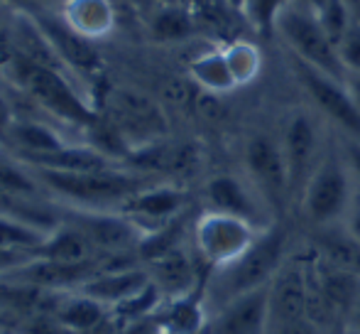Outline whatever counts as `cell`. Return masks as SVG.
Wrapping results in <instances>:
<instances>
[{
    "mask_svg": "<svg viewBox=\"0 0 360 334\" xmlns=\"http://www.w3.org/2000/svg\"><path fill=\"white\" fill-rule=\"evenodd\" d=\"M5 79L59 125L89 130L98 120L84 84L64 69L39 67L15 52L5 54Z\"/></svg>",
    "mask_w": 360,
    "mask_h": 334,
    "instance_id": "obj_1",
    "label": "cell"
},
{
    "mask_svg": "<svg viewBox=\"0 0 360 334\" xmlns=\"http://www.w3.org/2000/svg\"><path fill=\"white\" fill-rule=\"evenodd\" d=\"M30 170L34 172L42 190L54 202L67 204L69 209L120 211L130 197L152 182L145 180L143 172L125 170L120 165L96 172H57L39 170V167H30Z\"/></svg>",
    "mask_w": 360,
    "mask_h": 334,
    "instance_id": "obj_2",
    "label": "cell"
},
{
    "mask_svg": "<svg viewBox=\"0 0 360 334\" xmlns=\"http://www.w3.org/2000/svg\"><path fill=\"white\" fill-rule=\"evenodd\" d=\"M287 244L289 236L282 226L272 224L257 236V241L243 253L238 261L228 263L223 268L209 271L206 276V305L209 312L243 292L257 290V287L270 285L287 261Z\"/></svg>",
    "mask_w": 360,
    "mask_h": 334,
    "instance_id": "obj_3",
    "label": "cell"
},
{
    "mask_svg": "<svg viewBox=\"0 0 360 334\" xmlns=\"http://www.w3.org/2000/svg\"><path fill=\"white\" fill-rule=\"evenodd\" d=\"M358 194L356 180L343 160L338 143L326 150L316 172L299 194V206L309 224L316 229L341 226Z\"/></svg>",
    "mask_w": 360,
    "mask_h": 334,
    "instance_id": "obj_4",
    "label": "cell"
},
{
    "mask_svg": "<svg viewBox=\"0 0 360 334\" xmlns=\"http://www.w3.org/2000/svg\"><path fill=\"white\" fill-rule=\"evenodd\" d=\"M275 32L280 35V39L294 59L319 69V72L331 74L336 79H346L336 44L331 42V37L321 27L311 8H304V5L289 0L277 15Z\"/></svg>",
    "mask_w": 360,
    "mask_h": 334,
    "instance_id": "obj_5",
    "label": "cell"
},
{
    "mask_svg": "<svg viewBox=\"0 0 360 334\" xmlns=\"http://www.w3.org/2000/svg\"><path fill=\"white\" fill-rule=\"evenodd\" d=\"M280 143L287 165L289 199H299L328 150L323 140V118L314 109L289 111L280 130Z\"/></svg>",
    "mask_w": 360,
    "mask_h": 334,
    "instance_id": "obj_6",
    "label": "cell"
},
{
    "mask_svg": "<svg viewBox=\"0 0 360 334\" xmlns=\"http://www.w3.org/2000/svg\"><path fill=\"white\" fill-rule=\"evenodd\" d=\"M292 72L297 84L311 101V109L321 116L326 123L341 133V138L360 140V109L348 94L346 79H336L326 72L309 67L292 57Z\"/></svg>",
    "mask_w": 360,
    "mask_h": 334,
    "instance_id": "obj_7",
    "label": "cell"
},
{
    "mask_svg": "<svg viewBox=\"0 0 360 334\" xmlns=\"http://www.w3.org/2000/svg\"><path fill=\"white\" fill-rule=\"evenodd\" d=\"M265 229H257L250 221L238 219L231 214H221V211H204L196 219L194 231H191V241H194V251L211 271L223 268L228 263L238 261Z\"/></svg>",
    "mask_w": 360,
    "mask_h": 334,
    "instance_id": "obj_8",
    "label": "cell"
},
{
    "mask_svg": "<svg viewBox=\"0 0 360 334\" xmlns=\"http://www.w3.org/2000/svg\"><path fill=\"white\" fill-rule=\"evenodd\" d=\"M105 118L123 135L130 155L152 143H160L167 135V118L162 109L150 96L133 89H118L110 94Z\"/></svg>",
    "mask_w": 360,
    "mask_h": 334,
    "instance_id": "obj_9",
    "label": "cell"
},
{
    "mask_svg": "<svg viewBox=\"0 0 360 334\" xmlns=\"http://www.w3.org/2000/svg\"><path fill=\"white\" fill-rule=\"evenodd\" d=\"M243 165H245L248 180L255 185V190L270 202H280L289 197L287 165L282 155L280 135L255 133L245 140L243 148Z\"/></svg>",
    "mask_w": 360,
    "mask_h": 334,
    "instance_id": "obj_10",
    "label": "cell"
},
{
    "mask_svg": "<svg viewBox=\"0 0 360 334\" xmlns=\"http://www.w3.org/2000/svg\"><path fill=\"white\" fill-rule=\"evenodd\" d=\"M206 202H209L211 211L245 219L257 229H267V226L275 224L265 197L255 190L250 180H243L238 175L211 177L209 185H206Z\"/></svg>",
    "mask_w": 360,
    "mask_h": 334,
    "instance_id": "obj_11",
    "label": "cell"
},
{
    "mask_svg": "<svg viewBox=\"0 0 360 334\" xmlns=\"http://www.w3.org/2000/svg\"><path fill=\"white\" fill-rule=\"evenodd\" d=\"M201 334H270V285L214 307Z\"/></svg>",
    "mask_w": 360,
    "mask_h": 334,
    "instance_id": "obj_12",
    "label": "cell"
},
{
    "mask_svg": "<svg viewBox=\"0 0 360 334\" xmlns=\"http://www.w3.org/2000/svg\"><path fill=\"white\" fill-rule=\"evenodd\" d=\"M186 206V194L181 187L172 182H150L147 187L133 194L123 204V214H128L138 226L150 234L172 221L181 219V211Z\"/></svg>",
    "mask_w": 360,
    "mask_h": 334,
    "instance_id": "obj_13",
    "label": "cell"
},
{
    "mask_svg": "<svg viewBox=\"0 0 360 334\" xmlns=\"http://www.w3.org/2000/svg\"><path fill=\"white\" fill-rule=\"evenodd\" d=\"M309 268L302 261L287 258L270 280V330L307 317Z\"/></svg>",
    "mask_w": 360,
    "mask_h": 334,
    "instance_id": "obj_14",
    "label": "cell"
},
{
    "mask_svg": "<svg viewBox=\"0 0 360 334\" xmlns=\"http://www.w3.org/2000/svg\"><path fill=\"white\" fill-rule=\"evenodd\" d=\"M34 15H37L39 25L47 32L49 42L54 44L59 59H62V64L67 67V72L72 77L79 79L81 84H84L86 77H98L101 57L96 52L94 42L76 35L59 15H49V13H34Z\"/></svg>",
    "mask_w": 360,
    "mask_h": 334,
    "instance_id": "obj_15",
    "label": "cell"
},
{
    "mask_svg": "<svg viewBox=\"0 0 360 334\" xmlns=\"http://www.w3.org/2000/svg\"><path fill=\"white\" fill-rule=\"evenodd\" d=\"M145 268H147V273H150L152 285L162 292L165 300L184 297V295H189V292L199 290L206 283V280L201 283L194 256L181 244L169 251H162V253H157V256L147 258Z\"/></svg>",
    "mask_w": 360,
    "mask_h": 334,
    "instance_id": "obj_16",
    "label": "cell"
},
{
    "mask_svg": "<svg viewBox=\"0 0 360 334\" xmlns=\"http://www.w3.org/2000/svg\"><path fill=\"white\" fill-rule=\"evenodd\" d=\"M150 273L145 263H128V266H110L96 273L89 283L79 287V292L103 302L108 310L123 305L125 300L140 295L150 285Z\"/></svg>",
    "mask_w": 360,
    "mask_h": 334,
    "instance_id": "obj_17",
    "label": "cell"
},
{
    "mask_svg": "<svg viewBox=\"0 0 360 334\" xmlns=\"http://www.w3.org/2000/svg\"><path fill=\"white\" fill-rule=\"evenodd\" d=\"M8 37H10V47H13L10 52L20 54V57H25L32 64H39V67L64 69V72H67V67L62 64L57 49L49 42L47 32L42 30V25H39L34 13H22V10H18V13L10 15Z\"/></svg>",
    "mask_w": 360,
    "mask_h": 334,
    "instance_id": "obj_18",
    "label": "cell"
},
{
    "mask_svg": "<svg viewBox=\"0 0 360 334\" xmlns=\"http://www.w3.org/2000/svg\"><path fill=\"white\" fill-rule=\"evenodd\" d=\"M67 143H72V138H67L59 125L49 123V120L22 118L20 116L15 120L13 130H10L5 150H10L20 160H30L37 158V155L54 153V150L64 148Z\"/></svg>",
    "mask_w": 360,
    "mask_h": 334,
    "instance_id": "obj_19",
    "label": "cell"
},
{
    "mask_svg": "<svg viewBox=\"0 0 360 334\" xmlns=\"http://www.w3.org/2000/svg\"><path fill=\"white\" fill-rule=\"evenodd\" d=\"M59 18L89 42L105 39L115 30L113 0H64Z\"/></svg>",
    "mask_w": 360,
    "mask_h": 334,
    "instance_id": "obj_20",
    "label": "cell"
},
{
    "mask_svg": "<svg viewBox=\"0 0 360 334\" xmlns=\"http://www.w3.org/2000/svg\"><path fill=\"white\" fill-rule=\"evenodd\" d=\"M209 317V305H206V283L199 290L189 292L184 297L165 300L157 310L155 322L165 334H201Z\"/></svg>",
    "mask_w": 360,
    "mask_h": 334,
    "instance_id": "obj_21",
    "label": "cell"
},
{
    "mask_svg": "<svg viewBox=\"0 0 360 334\" xmlns=\"http://www.w3.org/2000/svg\"><path fill=\"white\" fill-rule=\"evenodd\" d=\"M54 317L74 334H94L110 317L103 302L84 295V292H62L54 307Z\"/></svg>",
    "mask_w": 360,
    "mask_h": 334,
    "instance_id": "obj_22",
    "label": "cell"
},
{
    "mask_svg": "<svg viewBox=\"0 0 360 334\" xmlns=\"http://www.w3.org/2000/svg\"><path fill=\"white\" fill-rule=\"evenodd\" d=\"M37 256L52 258V261H62V263H89V261H101V258H113V256H101L94 249V244L74 224H69L64 216L49 231L47 241L39 246Z\"/></svg>",
    "mask_w": 360,
    "mask_h": 334,
    "instance_id": "obj_23",
    "label": "cell"
},
{
    "mask_svg": "<svg viewBox=\"0 0 360 334\" xmlns=\"http://www.w3.org/2000/svg\"><path fill=\"white\" fill-rule=\"evenodd\" d=\"M189 77L209 94H231L238 89L231 67L226 62L223 47H211L206 52L196 54L189 62Z\"/></svg>",
    "mask_w": 360,
    "mask_h": 334,
    "instance_id": "obj_24",
    "label": "cell"
},
{
    "mask_svg": "<svg viewBox=\"0 0 360 334\" xmlns=\"http://www.w3.org/2000/svg\"><path fill=\"white\" fill-rule=\"evenodd\" d=\"M196 20L189 8L181 5H165L150 20V37L160 44H176L194 37Z\"/></svg>",
    "mask_w": 360,
    "mask_h": 334,
    "instance_id": "obj_25",
    "label": "cell"
},
{
    "mask_svg": "<svg viewBox=\"0 0 360 334\" xmlns=\"http://www.w3.org/2000/svg\"><path fill=\"white\" fill-rule=\"evenodd\" d=\"M0 192H10V194L20 197L47 194L37 182V177H34V172L5 148H0Z\"/></svg>",
    "mask_w": 360,
    "mask_h": 334,
    "instance_id": "obj_26",
    "label": "cell"
},
{
    "mask_svg": "<svg viewBox=\"0 0 360 334\" xmlns=\"http://www.w3.org/2000/svg\"><path fill=\"white\" fill-rule=\"evenodd\" d=\"M226 62L231 67V74L236 79L238 89L252 84L262 74V52L255 42L248 39H233L223 47Z\"/></svg>",
    "mask_w": 360,
    "mask_h": 334,
    "instance_id": "obj_27",
    "label": "cell"
},
{
    "mask_svg": "<svg viewBox=\"0 0 360 334\" xmlns=\"http://www.w3.org/2000/svg\"><path fill=\"white\" fill-rule=\"evenodd\" d=\"M49 229H42L37 224H30L25 219L10 214H0V246L5 249L30 251L37 256L39 246L47 241Z\"/></svg>",
    "mask_w": 360,
    "mask_h": 334,
    "instance_id": "obj_28",
    "label": "cell"
},
{
    "mask_svg": "<svg viewBox=\"0 0 360 334\" xmlns=\"http://www.w3.org/2000/svg\"><path fill=\"white\" fill-rule=\"evenodd\" d=\"M314 13H316L319 23L326 30V35L331 37L333 44L341 42V37L346 35V30L351 27V23H353L351 13L346 10L343 0H323L321 8L314 10Z\"/></svg>",
    "mask_w": 360,
    "mask_h": 334,
    "instance_id": "obj_29",
    "label": "cell"
},
{
    "mask_svg": "<svg viewBox=\"0 0 360 334\" xmlns=\"http://www.w3.org/2000/svg\"><path fill=\"white\" fill-rule=\"evenodd\" d=\"M289 0H245L243 15L255 25L257 30H275V20L280 10Z\"/></svg>",
    "mask_w": 360,
    "mask_h": 334,
    "instance_id": "obj_30",
    "label": "cell"
},
{
    "mask_svg": "<svg viewBox=\"0 0 360 334\" xmlns=\"http://www.w3.org/2000/svg\"><path fill=\"white\" fill-rule=\"evenodd\" d=\"M338 59L346 74H360V23H351L341 42L336 44Z\"/></svg>",
    "mask_w": 360,
    "mask_h": 334,
    "instance_id": "obj_31",
    "label": "cell"
},
{
    "mask_svg": "<svg viewBox=\"0 0 360 334\" xmlns=\"http://www.w3.org/2000/svg\"><path fill=\"white\" fill-rule=\"evenodd\" d=\"M34 258V253L30 251H18V249H5L0 246V278L10 276L18 268H22L25 263H30Z\"/></svg>",
    "mask_w": 360,
    "mask_h": 334,
    "instance_id": "obj_32",
    "label": "cell"
},
{
    "mask_svg": "<svg viewBox=\"0 0 360 334\" xmlns=\"http://www.w3.org/2000/svg\"><path fill=\"white\" fill-rule=\"evenodd\" d=\"M18 118H20L18 109H15V104L10 101V96L0 91V148H5L8 135H10V130H13V125Z\"/></svg>",
    "mask_w": 360,
    "mask_h": 334,
    "instance_id": "obj_33",
    "label": "cell"
},
{
    "mask_svg": "<svg viewBox=\"0 0 360 334\" xmlns=\"http://www.w3.org/2000/svg\"><path fill=\"white\" fill-rule=\"evenodd\" d=\"M338 150H341L343 160H346L348 170H351L353 180H356V187L360 192V140L341 138V140H338Z\"/></svg>",
    "mask_w": 360,
    "mask_h": 334,
    "instance_id": "obj_34",
    "label": "cell"
},
{
    "mask_svg": "<svg viewBox=\"0 0 360 334\" xmlns=\"http://www.w3.org/2000/svg\"><path fill=\"white\" fill-rule=\"evenodd\" d=\"M341 229L348 234V239L356 241L360 246V192L356 194V199H353V204H351V209H348L346 219H343Z\"/></svg>",
    "mask_w": 360,
    "mask_h": 334,
    "instance_id": "obj_35",
    "label": "cell"
},
{
    "mask_svg": "<svg viewBox=\"0 0 360 334\" xmlns=\"http://www.w3.org/2000/svg\"><path fill=\"white\" fill-rule=\"evenodd\" d=\"M270 334H323L314 325L309 317H302V320H294V322H287V325H280L275 330H270Z\"/></svg>",
    "mask_w": 360,
    "mask_h": 334,
    "instance_id": "obj_36",
    "label": "cell"
},
{
    "mask_svg": "<svg viewBox=\"0 0 360 334\" xmlns=\"http://www.w3.org/2000/svg\"><path fill=\"white\" fill-rule=\"evenodd\" d=\"M346 86H348V94L353 96L356 106L360 109V74H346Z\"/></svg>",
    "mask_w": 360,
    "mask_h": 334,
    "instance_id": "obj_37",
    "label": "cell"
},
{
    "mask_svg": "<svg viewBox=\"0 0 360 334\" xmlns=\"http://www.w3.org/2000/svg\"><path fill=\"white\" fill-rule=\"evenodd\" d=\"M343 5H346V10L351 13L353 23H360V0H343Z\"/></svg>",
    "mask_w": 360,
    "mask_h": 334,
    "instance_id": "obj_38",
    "label": "cell"
},
{
    "mask_svg": "<svg viewBox=\"0 0 360 334\" xmlns=\"http://www.w3.org/2000/svg\"><path fill=\"white\" fill-rule=\"evenodd\" d=\"M348 330H353L356 334H360V300H358L356 310H353L351 320H348Z\"/></svg>",
    "mask_w": 360,
    "mask_h": 334,
    "instance_id": "obj_39",
    "label": "cell"
},
{
    "mask_svg": "<svg viewBox=\"0 0 360 334\" xmlns=\"http://www.w3.org/2000/svg\"><path fill=\"white\" fill-rule=\"evenodd\" d=\"M292 3H299V5H304V8L319 10V8H321V3H323V0H292Z\"/></svg>",
    "mask_w": 360,
    "mask_h": 334,
    "instance_id": "obj_40",
    "label": "cell"
},
{
    "mask_svg": "<svg viewBox=\"0 0 360 334\" xmlns=\"http://www.w3.org/2000/svg\"><path fill=\"white\" fill-rule=\"evenodd\" d=\"M8 23H10V13H8V8L0 3V27H3V25H8Z\"/></svg>",
    "mask_w": 360,
    "mask_h": 334,
    "instance_id": "obj_41",
    "label": "cell"
},
{
    "mask_svg": "<svg viewBox=\"0 0 360 334\" xmlns=\"http://www.w3.org/2000/svg\"><path fill=\"white\" fill-rule=\"evenodd\" d=\"M0 79H5V54L0 52Z\"/></svg>",
    "mask_w": 360,
    "mask_h": 334,
    "instance_id": "obj_42",
    "label": "cell"
},
{
    "mask_svg": "<svg viewBox=\"0 0 360 334\" xmlns=\"http://www.w3.org/2000/svg\"><path fill=\"white\" fill-rule=\"evenodd\" d=\"M228 3H231V5H233V8L243 10V5H245V0H228Z\"/></svg>",
    "mask_w": 360,
    "mask_h": 334,
    "instance_id": "obj_43",
    "label": "cell"
},
{
    "mask_svg": "<svg viewBox=\"0 0 360 334\" xmlns=\"http://www.w3.org/2000/svg\"><path fill=\"white\" fill-rule=\"evenodd\" d=\"M0 334H15V332H8V327H0Z\"/></svg>",
    "mask_w": 360,
    "mask_h": 334,
    "instance_id": "obj_44",
    "label": "cell"
},
{
    "mask_svg": "<svg viewBox=\"0 0 360 334\" xmlns=\"http://www.w3.org/2000/svg\"><path fill=\"white\" fill-rule=\"evenodd\" d=\"M0 327H8V322H5V317L0 315Z\"/></svg>",
    "mask_w": 360,
    "mask_h": 334,
    "instance_id": "obj_45",
    "label": "cell"
},
{
    "mask_svg": "<svg viewBox=\"0 0 360 334\" xmlns=\"http://www.w3.org/2000/svg\"><path fill=\"white\" fill-rule=\"evenodd\" d=\"M343 334H356V332H353V330H346V332H343Z\"/></svg>",
    "mask_w": 360,
    "mask_h": 334,
    "instance_id": "obj_46",
    "label": "cell"
}]
</instances>
